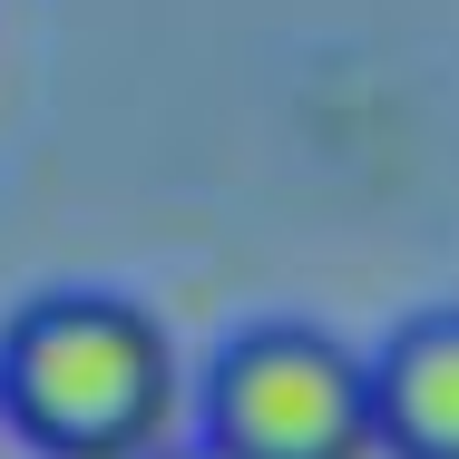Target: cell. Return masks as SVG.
<instances>
[{
    "mask_svg": "<svg viewBox=\"0 0 459 459\" xmlns=\"http://www.w3.org/2000/svg\"><path fill=\"white\" fill-rule=\"evenodd\" d=\"M177 352L167 323L117 283H49L0 333V420L49 459L167 450Z\"/></svg>",
    "mask_w": 459,
    "mask_h": 459,
    "instance_id": "1",
    "label": "cell"
},
{
    "mask_svg": "<svg viewBox=\"0 0 459 459\" xmlns=\"http://www.w3.org/2000/svg\"><path fill=\"white\" fill-rule=\"evenodd\" d=\"M205 440L225 459H371V352L323 323H245L205 371Z\"/></svg>",
    "mask_w": 459,
    "mask_h": 459,
    "instance_id": "2",
    "label": "cell"
},
{
    "mask_svg": "<svg viewBox=\"0 0 459 459\" xmlns=\"http://www.w3.org/2000/svg\"><path fill=\"white\" fill-rule=\"evenodd\" d=\"M371 411L391 459H459V303L411 313L371 352Z\"/></svg>",
    "mask_w": 459,
    "mask_h": 459,
    "instance_id": "3",
    "label": "cell"
},
{
    "mask_svg": "<svg viewBox=\"0 0 459 459\" xmlns=\"http://www.w3.org/2000/svg\"><path fill=\"white\" fill-rule=\"evenodd\" d=\"M147 459H225V450H215V440L195 430V440H167V450H147Z\"/></svg>",
    "mask_w": 459,
    "mask_h": 459,
    "instance_id": "4",
    "label": "cell"
},
{
    "mask_svg": "<svg viewBox=\"0 0 459 459\" xmlns=\"http://www.w3.org/2000/svg\"><path fill=\"white\" fill-rule=\"evenodd\" d=\"M0 430H10V420H0Z\"/></svg>",
    "mask_w": 459,
    "mask_h": 459,
    "instance_id": "5",
    "label": "cell"
}]
</instances>
